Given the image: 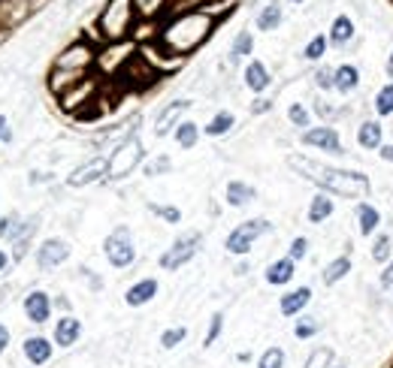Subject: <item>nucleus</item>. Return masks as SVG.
<instances>
[{
    "instance_id": "c85d7f7f",
    "label": "nucleus",
    "mask_w": 393,
    "mask_h": 368,
    "mask_svg": "<svg viewBox=\"0 0 393 368\" xmlns=\"http://www.w3.org/2000/svg\"><path fill=\"white\" fill-rule=\"evenodd\" d=\"M197 139H200V127L194 124V121H179V127H176V142L179 145L181 148H194Z\"/></svg>"
},
{
    "instance_id": "bf43d9fd",
    "label": "nucleus",
    "mask_w": 393,
    "mask_h": 368,
    "mask_svg": "<svg viewBox=\"0 0 393 368\" xmlns=\"http://www.w3.org/2000/svg\"><path fill=\"white\" fill-rule=\"evenodd\" d=\"M390 67H393V55H390Z\"/></svg>"
},
{
    "instance_id": "5fc2aeb1",
    "label": "nucleus",
    "mask_w": 393,
    "mask_h": 368,
    "mask_svg": "<svg viewBox=\"0 0 393 368\" xmlns=\"http://www.w3.org/2000/svg\"><path fill=\"white\" fill-rule=\"evenodd\" d=\"M6 263H9V257H6V254H4V251H0V272H4V269H6Z\"/></svg>"
},
{
    "instance_id": "c9c22d12",
    "label": "nucleus",
    "mask_w": 393,
    "mask_h": 368,
    "mask_svg": "<svg viewBox=\"0 0 393 368\" xmlns=\"http://www.w3.org/2000/svg\"><path fill=\"white\" fill-rule=\"evenodd\" d=\"M185 339H188L185 326H173V329H167L164 335H160V347H164V350H173V347H179Z\"/></svg>"
},
{
    "instance_id": "ddd939ff",
    "label": "nucleus",
    "mask_w": 393,
    "mask_h": 368,
    "mask_svg": "<svg viewBox=\"0 0 393 368\" xmlns=\"http://www.w3.org/2000/svg\"><path fill=\"white\" fill-rule=\"evenodd\" d=\"M25 317H27L30 323H37V326L49 323V317H52V299H49V293L30 290L25 296Z\"/></svg>"
},
{
    "instance_id": "cd10ccee",
    "label": "nucleus",
    "mask_w": 393,
    "mask_h": 368,
    "mask_svg": "<svg viewBox=\"0 0 393 368\" xmlns=\"http://www.w3.org/2000/svg\"><path fill=\"white\" fill-rule=\"evenodd\" d=\"M351 37H354V22H351L348 15H339L336 22H333V27H330V39L336 46H342V43H348Z\"/></svg>"
},
{
    "instance_id": "393cba45",
    "label": "nucleus",
    "mask_w": 393,
    "mask_h": 368,
    "mask_svg": "<svg viewBox=\"0 0 393 368\" xmlns=\"http://www.w3.org/2000/svg\"><path fill=\"white\" fill-rule=\"evenodd\" d=\"M357 221H360V232H363V236H372L375 227L381 223V214L372 209L369 202H360V206H357Z\"/></svg>"
},
{
    "instance_id": "aec40b11",
    "label": "nucleus",
    "mask_w": 393,
    "mask_h": 368,
    "mask_svg": "<svg viewBox=\"0 0 393 368\" xmlns=\"http://www.w3.org/2000/svg\"><path fill=\"white\" fill-rule=\"evenodd\" d=\"M269 70L260 64V60H251V64L245 67V85L255 91V94H260V91H266L269 88Z\"/></svg>"
},
{
    "instance_id": "f704fd0d",
    "label": "nucleus",
    "mask_w": 393,
    "mask_h": 368,
    "mask_svg": "<svg viewBox=\"0 0 393 368\" xmlns=\"http://www.w3.org/2000/svg\"><path fill=\"white\" fill-rule=\"evenodd\" d=\"M330 365H333V350L330 347H315L302 368H330Z\"/></svg>"
},
{
    "instance_id": "2eb2a0df",
    "label": "nucleus",
    "mask_w": 393,
    "mask_h": 368,
    "mask_svg": "<svg viewBox=\"0 0 393 368\" xmlns=\"http://www.w3.org/2000/svg\"><path fill=\"white\" fill-rule=\"evenodd\" d=\"M79 335H82V323H79L73 314L58 317V323H55V335H52V341H55L58 347H73V344L79 341Z\"/></svg>"
},
{
    "instance_id": "3c124183",
    "label": "nucleus",
    "mask_w": 393,
    "mask_h": 368,
    "mask_svg": "<svg viewBox=\"0 0 393 368\" xmlns=\"http://www.w3.org/2000/svg\"><path fill=\"white\" fill-rule=\"evenodd\" d=\"M6 350H9V329L0 323V356H4Z\"/></svg>"
},
{
    "instance_id": "a19ab883",
    "label": "nucleus",
    "mask_w": 393,
    "mask_h": 368,
    "mask_svg": "<svg viewBox=\"0 0 393 368\" xmlns=\"http://www.w3.org/2000/svg\"><path fill=\"white\" fill-rule=\"evenodd\" d=\"M390 254H393V242H390V236L375 239V244H372V260L385 263V260H390Z\"/></svg>"
},
{
    "instance_id": "bb28decb",
    "label": "nucleus",
    "mask_w": 393,
    "mask_h": 368,
    "mask_svg": "<svg viewBox=\"0 0 393 368\" xmlns=\"http://www.w3.org/2000/svg\"><path fill=\"white\" fill-rule=\"evenodd\" d=\"M357 142L363 148H381V124L378 121H366V124L357 130Z\"/></svg>"
},
{
    "instance_id": "49530a36",
    "label": "nucleus",
    "mask_w": 393,
    "mask_h": 368,
    "mask_svg": "<svg viewBox=\"0 0 393 368\" xmlns=\"http://www.w3.org/2000/svg\"><path fill=\"white\" fill-rule=\"evenodd\" d=\"M306 254H309V239H302V236H299V239L290 242V254H288V257L294 260V263H297V260H302Z\"/></svg>"
},
{
    "instance_id": "864d4df0",
    "label": "nucleus",
    "mask_w": 393,
    "mask_h": 368,
    "mask_svg": "<svg viewBox=\"0 0 393 368\" xmlns=\"http://www.w3.org/2000/svg\"><path fill=\"white\" fill-rule=\"evenodd\" d=\"M381 160H393V145H381Z\"/></svg>"
},
{
    "instance_id": "7ed1b4c3",
    "label": "nucleus",
    "mask_w": 393,
    "mask_h": 368,
    "mask_svg": "<svg viewBox=\"0 0 393 368\" xmlns=\"http://www.w3.org/2000/svg\"><path fill=\"white\" fill-rule=\"evenodd\" d=\"M134 0H109L103 6V13L97 18V30L106 43H121L130 34V25H134Z\"/></svg>"
},
{
    "instance_id": "f257e3e1",
    "label": "nucleus",
    "mask_w": 393,
    "mask_h": 368,
    "mask_svg": "<svg viewBox=\"0 0 393 368\" xmlns=\"http://www.w3.org/2000/svg\"><path fill=\"white\" fill-rule=\"evenodd\" d=\"M290 169H297L302 178H309L311 184H318L324 193H336L345 199H363L369 193V178L363 172H348V169H333L327 163L309 160V157H288Z\"/></svg>"
},
{
    "instance_id": "a878e982",
    "label": "nucleus",
    "mask_w": 393,
    "mask_h": 368,
    "mask_svg": "<svg viewBox=\"0 0 393 368\" xmlns=\"http://www.w3.org/2000/svg\"><path fill=\"white\" fill-rule=\"evenodd\" d=\"M22 230H25V223H22V214L18 211H9V214L0 218V239L15 242L18 236H22Z\"/></svg>"
},
{
    "instance_id": "f3484780",
    "label": "nucleus",
    "mask_w": 393,
    "mask_h": 368,
    "mask_svg": "<svg viewBox=\"0 0 393 368\" xmlns=\"http://www.w3.org/2000/svg\"><path fill=\"white\" fill-rule=\"evenodd\" d=\"M155 296H157V281L155 278H143L124 293V302L130 305V308H139V305H148Z\"/></svg>"
},
{
    "instance_id": "13d9d810",
    "label": "nucleus",
    "mask_w": 393,
    "mask_h": 368,
    "mask_svg": "<svg viewBox=\"0 0 393 368\" xmlns=\"http://www.w3.org/2000/svg\"><path fill=\"white\" fill-rule=\"evenodd\" d=\"M290 4H302V0H290Z\"/></svg>"
},
{
    "instance_id": "20e7f679",
    "label": "nucleus",
    "mask_w": 393,
    "mask_h": 368,
    "mask_svg": "<svg viewBox=\"0 0 393 368\" xmlns=\"http://www.w3.org/2000/svg\"><path fill=\"white\" fill-rule=\"evenodd\" d=\"M143 157H146L143 139L130 133L127 139H121V142H118L112 155L106 157V178H112V181L127 178L130 172H134V169L139 166V163H143Z\"/></svg>"
},
{
    "instance_id": "1a4fd4ad",
    "label": "nucleus",
    "mask_w": 393,
    "mask_h": 368,
    "mask_svg": "<svg viewBox=\"0 0 393 368\" xmlns=\"http://www.w3.org/2000/svg\"><path fill=\"white\" fill-rule=\"evenodd\" d=\"M67 257H70V244L60 242V239H46V242L37 248V265H39L43 272L58 269L60 263H67Z\"/></svg>"
},
{
    "instance_id": "de8ad7c7",
    "label": "nucleus",
    "mask_w": 393,
    "mask_h": 368,
    "mask_svg": "<svg viewBox=\"0 0 393 368\" xmlns=\"http://www.w3.org/2000/svg\"><path fill=\"white\" fill-rule=\"evenodd\" d=\"M315 81H318V88H333V70L330 67H324V70H318L315 73Z\"/></svg>"
},
{
    "instance_id": "a211bd4d",
    "label": "nucleus",
    "mask_w": 393,
    "mask_h": 368,
    "mask_svg": "<svg viewBox=\"0 0 393 368\" xmlns=\"http://www.w3.org/2000/svg\"><path fill=\"white\" fill-rule=\"evenodd\" d=\"M294 272H297V265L290 257H281L276 263H269V269H266V284H272V287H281V284H288V281H294Z\"/></svg>"
},
{
    "instance_id": "dca6fc26",
    "label": "nucleus",
    "mask_w": 393,
    "mask_h": 368,
    "mask_svg": "<svg viewBox=\"0 0 393 368\" xmlns=\"http://www.w3.org/2000/svg\"><path fill=\"white\" fill-rule=\"evenodd\" d=\"M188 106H191L188 100H176V103H169L155 121V136H167L173 127H179V118H181V112H188Z\"/></svg>"
},
{
    "instance_id": "09e8293b",
    "label": "nucleus",
    "mask_w": 393,
    "mask_h": 368,
    "mask_svg": "<svg viewBox=\"0 0 393 368\" xmlns=\"http://www.w3.org/2000/svg\"><path fill=\"white\" fill-rule=\"evenodd\" d=\"M0 142H13V130H9V121L0 115Z\"/></svg>"
},
{
    "instance_id": "37998d69",
    "label": "nucleus",
    "mask_w": 393,
    "mask_h": 368,
    "mask_svg": "<svg viewBox=\"0 0 393 368\" xmlns=\"http://www.w3.org/2000/svg\"><path fill=\"white\" fill-rule=\"evenodd\" d=\"M148 209L155 211V214H160V218H164L167 223H179V221H181V211H179L176 206H155V202H151Z\"/></svg>"
},
{
    "instance_id": "f03ea898",
    "label": "nucleus",
    "mask_w": 393,
    "mask_h": 368,
    "mask_svg": "<svg viewBox=\"0 0 393 368\" xmlns=\"http://www.w3.org/2000/svg\"><path fill=\"white\" fill-rule=\"evenodd\" d=\"M215 30V15L206 13V9H191V13H181L160 30V48L173 58L191 55L194 48H200L209 39V34Z\"/></svg>"
},
{
    "instance_id": "8fccbe9b",
    "label": "nucleus",
    "mask_w": 393,
    "mask_h": 368,
    "mask_svg": "<svg viewBox=\"0 0 393 368\" xmlns=\"http://www.w3.org/2000/svg\"><path fill=\"white\" fill-rule=\"evenodd\" d=\"M269 109H272L269 100H255V103H251V112H255V115H264V112H269Z\"/></svg>"
},
{
    "instance_id": "c03bdc74",
    "label": "nucleus",
    "mask_w": 393,
    "mask_h": 368,
    "mask_svg": "<svg viewBox=\"0 0 393 368\" xmlns=\"http://www.w3.org/2000/svg\"><path fill=\"white\" fill-rule=\"evenodd\" d=\"M288 118L294 121L297 127H309V112H306V106H302V103H294V106H290V109H288Z\"/></svg>"
},
{
    "instance_id": "5701e85b",
    "label": "nucleus",
    "mask_w": 393,
    "mask_h": 368,
    "mask_svg": "<svg viewBox=\"0 0 393 368\" xmlns=\"http://www.w3.org/2000/svg\"><path fill=\"white\" fill-rule=\"evenodd\" d=\"M91 79H85V81H79L76 88H70L64 97H60V106L64 109H76L79 103H91Z\"/></svg>"
},
{
    "instance_id": "4d7b16f0",
    "label": "nucleus",
    "mask_w": 393,
    "mask_h": 368,
    "mask_svg": "<svg viewBox=\"0 0 393 368\" xmlns=\"http://www.w3.org/2000/svg\"><path fill=\"white\" fill-rule=\"evenodd\" d=\"M330 368H348V365H330Z\"/></svg>"
},
{
    "instance_id": "ea45409f",
    "label": "nucleus",
    "mask_w": 393,
    "mask_h": 368,
    "mask_svg": "<svg viewBox=\"0 0 393 368\" xmlns=\"http://www.w3.org/2000/svg\"><path fill=\"white\" fill-rule=\"evenodd\" d=\"M375 109H378V115H393V85H385L378 91Z\"/></svg>"
},
{
    "instance_id": "9b49d317",
    "label": "nucleus",
    "mask_w": 393,
    "mask_h": 368,
    "mask_svg": "<svg viewBox=\"0 0 393 368\" xmlns=\"http://www.w3.org/2000/svg\"><path fill=\"white\" fill-rule=\"evenodd\" d=\"M106 176V157H91L88 163L82 166H76L73 172L67 176V184L70 188H88V184H94Z\"/></svg>"
},
{
    "instance_id": "b1692460",
    "label": "nucleus",
    "mask_w": 393,
    "mask_h": 368,
    "mask_svg": "<svg viewBox=\"0 0 393 368\" xmlns=\"http://www.w3.org/2000/svg\"><path fill=\"white\" fill-rule=\"evenodd\" d=\"M330 214H333V199H330V193H318V197L309 202V223H324Z\"/></svg>"
},
{
    "instance_id": "6e6552de",
    "label": "nucleus",
    "mask_w": 393,
    "mask_h": 368,
    "mask_svg": "<svg viewBox=\"0 0 393 368\" xmlns=\"http://www.w3.org/2000/svg\"><path fill=\"white\" fill-rule=\"evenodd\" d=\"M197 248H200V232H188V236H179L164 254H160V269H167V272L181 269V265H185L188 260H194Z\"/></svg>"
},
{
    "instance_id": "2f4dec72",
    "label": "nucleus",
    "mask_w": 393,
    "mask_h": 368,
    "mask_svg": "<svg viewBox=\"0 0 393 368\" xmlns=\"http://www.w3.org/2000/svg\"><path fill=\"white\" fill-rule=\"evenodd\" d=\"M281 25V6L278 4H266L264 13L257 15V27L260 30H276Z\"/></svg>"
},
{
    "instance_id": "a18cd8bd",
    "label": "nucleus",
    "mask_w": 393,
    "mask_h": 368,
    "mask_svg": "<svg viewBox=\"0 0 393 368\" xmlns=\"http://www.w3.org/2000/svg\"><path fill=\"white\" fill-rule=\"evenodd\" d=\"M169 166H173V160H169L167 155H160L155 163H148V166H146V176L155 178V176H160V172H169Z\"/></svg>"
},
{
    "instance_id": "39448f33",
    "label": "nucleus",
    "mask_w": 393,
    "mask_h": 368,
    "mask_svg": "<svg viewBox=\"0 0 393 368\" xmlns=\"http://www.w3.org/2000/svg\"><path fill=\"white\" fill-rule=\"evenodd\" d=\"M97 60V55H94V48H91L88 43H73V46H67L64 52H60L58 58H55V73H70V76H85L88 70H91V64Z\"/></svg>"
},
{
    "instance_id": "423d86ee",
    "label": "nucleus",
    "mask_w": 393,
    "mask_h": 368,
    "mask_svg": "<svg viewBox=\"0 0 393 368\" xmlns=\"http://www.w3.org/2000/svg\"><path fill=\"white\" fill-rule=\"evenodd\" d=\"M269 230H272V223L264 221V218L245 221V223H239V227L227 236L224 248H227V254H236V257H242V254H248V251H251V244H255L260 236H266Z\"/></svg>"
},
{
    "instance_id": "c756f323",
    "label": "nucleus",
    "mask_w": 393,
    "mask_h": 368,
    "mask_svg": "<svg viewBox=\"0 0 393 368\" xmlns=\"http://www.w3.org/2000/svg\"><path fill=\"white\" fill-rule=\"evenodd\" d=\"M233 124H236V118L230 115V112H218V115L212 118L203 130H206V136H224V133H230Z\"/></svg>"
},
{
    "instance_id": "9d476101",
    "label": "nucleus",
    "mask_w": 393,
    "mask_h": 368,
    "mask_svg": "<svg viewBox=\"0 0 393 368\" xmlns=\"http://www.w3.org/2000/svg\"><path fill=\"white\" fill-rule=\"evenodd\" d=\"M22 353L25 360L39 368V365H49L52 362V353H55V344L46 339V335H27V339L22 341Z\"/></svg>"
},
{
    "instance_id": "4c0bfd02",
    "label": "nucleus",
    "mask_w": 393,
    "mask_h": 368,
    "mask_svg": "<svg viewBox=\"0 0 393 368\" xmlns=\"http://www.w3.org/2000/svg\"><path fill=\"white\" fill-rule=\"evenodd\" d=\"M164 6H167V0H134V9L143 18H155Z\"/></svg>"
},
{
    "instance_id": "603ef678",
    "label": "nucleus",
    "mask_w": 393,
    "mask_h": 368,
    "mask_svg": "<svg viewBox=\"0 0 393 368\" xmlns=\"http://www.w3.org/2000/svg\"><path fill=\"white\" fill-rule=\"evenodd\" d=\"M381 287H393V263H387V269L381 272Z\"/></svg>"
},
{
    "instance_id": "f8f14e48",
    "label": "nucleus",
    "mask_w": 393,
    "mask_h": 368,
    "mask_svg": "<svg viewBox=\"0 0 393 368\" xmlns=\"http://www.w3.org/2000/svg\"><path fill=\"white\" fill-rule=\"evenodd\" d=\"M34 13V0H0V30L22 25Z\"/></svg>"
},
{
    "instance_id": "79ce46f5",
    "label": "nucleus",
    "mask_w": 393,
    "mask_h": 368,
    "mask_svg": "<svg viewBox=\"0 0 393 368\" xmlns=\"http://www.w3.org/2000/svg\"><path fill=\"white\" fill-rule=\"evenodd\" d=\"M324 52H327V37H311L302 55H306L309 60H318V58H324Z\"/></svg>"
},
{
    "instance_id": "0eeeda50",
    "label": "nucleus",
    "mask_w": 393,
    "mask_h": 368,
    "mask_svg": "<svg viewBox=\"0 0 393 368\" xmlns=\"http://www.w3.org/2000/svg\"><path fill=\"white\" fill-rule=\"evenodd\" d=\"M103 251H106L109 265H115V269H127V265L136 260V248H134V239H130L127 227H118L109 232L103 242Z\"/></svg>"
},
{
    "instance_id": "4be33fe9",
    "label": "nucleus",
    "mask_w": 393,
    "mask_h": 368,
    "mask_svg": "<svg viewBox=\"0 0 393 368\" xmlns=\"http://www.w3.org/2000/svg\"><path fill=\"white\" fill-rule=\"evenodd\" d=\"M257 193H255V188H251V184H245V181H230L227 184V202L230 206H248L251 199H255Z\"/></svg>"
},
{
    "instance_id": "6e6d98bb",
    "label": "nucleus",
    "mask_w": 393,
    "mask_h": 368,
    "mask_svg": "<svg viewBox=\"0 0 393 368\" xmlns=\"http://www.w3.org/2000/svg\"><path fill=\"white\" fill-rule=\"evenodd\" d=\"M4 37H6V30H0V43H4Z\"/></svg>"
},
{
    "instance_id": "473e14b6",
    "label": "nucleus",
    "mask_w": 393,
    "mask_h": 368,
    "mask_svg": "<svg viewBox=\"0 0 393 368\" xmlns=\"http://www.w3.org/2000/svg\"><path fill=\"white\" fill-rule=\"evenodd\" d=\"M257 368H285V350L281 347H266L257 360Z\"/></svg>"
},
{
    "instance_id": "58836bf2",
    "label": "nucleus",
    "mask_w": 393,
    "mask_h": 368,
    "mask_svg": "<svg viewBox=\"0 0 393 368\" xmlns=\"http://www.w3.org/2000/svg\"><path fill=\"white\" fill-rule=\"evenodd\" d=\"M221 329H224V314L215 311V314H212V320H209V329H206L203 347H212V344H215V341H218V335H221Z\"/></svg>"
},
{
    "instance_id": "e433bc0d",
    "label": "nucleus",
    "mask_w": 393,
    "mask_h": 368,
    "mask_svg": "<svg viewBox=\"0 0 393 368\" xmlns=\"http://www.w3.org/2000/svg\"><path fill=\"white\" fill-rule=\"evenodd\" d=\"M318 329H321V323H318V317H302V320L294 326V335L297 339H311V335H318Z\"/></svg>"
},
{
    "instance_id": "412c9836",
    "label": "nucleus",
    "mask_w": 393,
    "mask_h": 368,
    "mask_svg": "<svg viewBox=\"0 0 393 368\" xmlns=\"http://www.w3.org/2000/svg\"><path fill=\"white\" fill-rule=\"evenodd\" d=\"M357 81H360L357 67H351V64H342L339 70H333V88H336V91H342V94H351V91L357 88Z\"/></svg>"
},
{
    "instance_id": "72a5a7b5",
    "label": "nucleus",
    "mask_w": 393,
    "mask_h": 368,
    "mask_svg": "<svg viewBox=\"0 0 393 368\" xmlns=\"http://www.w3.org/2000/svg\"><path fill=\"white\" fill-rule=\"evenodd\" d=\"M251 52H255V37H251L248 30H242V34L233 39V52H230V58L239 60V58H245Z\"/></svg>"
},
{
    "instance_id": "6ab92c4d",
    "label": "nucleus",
    "mask_w": 393,
    "mask_h": 368,
    "mask_svg": "<svg viewBox=\"0 0 393 368\" xmlns=\"http://www.w3.org/2000/svg\"><path fill=\"white\" fill-rule=\"evenodd\" d=\"M309 299H311V290L309 287H299V290H290V293L281 296L278 308H281V314H285V317H297L309 305Z\"/></svg>"
},
{
    "instance_id": "4468645a",
    "label": "nucleus",
    "mask_w": 393,
    "mask_h": 368,
    "mask_svg": "<svg viewBox=\"0 0 393 368\" xmlns=\"http://www.w3.org/2000/svg\"><path fill=\"white\" fill-rule=\"evenodd\" d=\"M302 142H306V145H315V148H324V151H333V155H342L339 133L333 130V127H315V130H306V133H302Z\"/></svg>"
},
{
    "instance_id": "7c9ffc66",
    "label": "nucleus",
    "mask_w": 393,
    "mask_h": 368,
    "mask_svg": "<svg viewBox=\"0 0 393 368\" xmlns=\"http://www.w3.org/2000/svg\"><path fill=\"white\" fill-rule=\"evenodd\" d=\"M348 272H351V260H348V257H336V260H333L327 269H324V284H336V281L345 278Z\"/></svg>"
}]
</instances>
